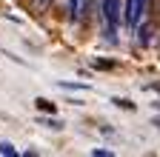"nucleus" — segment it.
<instances>
[{
    "instance_id": "20e7f679",
    "label": "nucleus",
    "mask_w": 160,
    "mask_h": 157,
    "mask_svg": "<svg viewBox=\"0 0 160 157\" xmlns=\"http://www.w3.org/2000/svg\"><path fill=\"white\" fill-rule=\"evenodd\" d=\"M37 3H40V6H46V3H49V0H37Z\"/></svg>"
},
{
    "instance_id": "f03ea898",
    "label": "nucleus",
    "mask_w": 160,
    "mask_h": 157,
    "mask_svg": "<svg viewBox=\"0 0 160 157\" xmlns=\"http://www.w3.org/2000/svg\"><path fill=\"white\" fill-rule=\"evenodd\" d=\"M69 12H72V20H80L83 17V0H69Z\"/></svg>"
},
{
    "instance_id": "f257e3e1",
    "label": "nucleus",
    "mask_w": 160,
    "mask_h": 157,
    "mask_svg": "<svg viewBox=\"0 0 160 157\" xmlns=\"http://www.w3.org/2000/svg\"><path fill=\"white\" fill-rule=\"evenodd\" d=\"M103 23H106V34L114 37L120 23V0H103Z\"/></svg>"
},
{
    "instance_id": "7ed1b4c3",
    "label": "nucleus",
    "mask_w": 160,
    "mask_h": 157,
    "mask_svg": "<svg viewBox=\"0 0 160 157\" xmlns=\"http://www.w3.org/2000/svg\"><path fill=\"white\" fill-rule=\"evenodd\" d=\"M37 109H43V111H54V106L49 100H37Z\"/></svg>"
}]
</instances>
